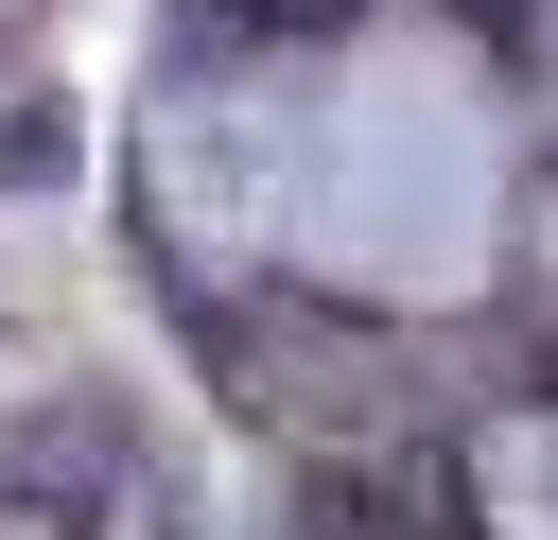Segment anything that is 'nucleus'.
Masks as SVG:
<instances>
[{"mask_svg":"<svg viewBox=\"0 0 558 540\" xmlns=\"http://www.w3.org/2000/svg\"><path fill=\"white\" fill-rule=\"evenodd\" d=\"M314 540H471V505H453L436 453H401V470H331L314 488Z\"/></svg>","mask_w":558,"mask_h":540,"instance_id":"f257e3e1","label":"nucleus"},{"mask_svg":"<svg viewBox=\"0 0 558 540\" xmlns=\"http://www.w3.org/2000/svg\"><path fill=\"white\" fill-rule=\"evenodd\" d=\"M227 17H349V0H227Z\"/></svg>","mask_w":558,"mask_h":540,"instance_id":"f03ea898","label":"nucleus"}]
</instances>
